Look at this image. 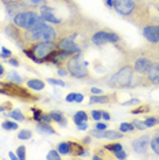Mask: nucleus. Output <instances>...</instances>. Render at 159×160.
<instances>
[{
  "mask_svg": "<svg viewBox=\"0 0 159 160\" xmlns=\"http://www.w3.org/2000/svg\"><path fill=\"white\" fill-rule=\"evenodd\" d=\"M28 88L33 90H43L45 88V83L41 79H29L28 81Z\"/></svg>",
  "mask_w": 159,
  "mask_h": 160,
  "instance_id": "nucleus-18",
  "label": "nucleus"
},
{
  "mask_svg": "<svg viewBox=\"0 0 159 160\" xmlns=\"http://www.w3.org/2000/svg\"><path fill=\"white\" fill-rule=\"evenodd\" d=\"M75 99V93H69L67 96H66V101L67 103H71V101H74Z\"/></svg>",
  "mask_w": 159,
  "mask_h": 160,
  "instance_id": "nucleus-42",
  "label": "nucleus"
},
{
  "mask_svg": "<svg viewBox=\"0 0 159 160\" xmlns=\"http://www.w3.org/2000/svg\"><path fill=\"white\" fill-rule=\"evenodd\" d=\"M58 74L59 75H62V77H64V75H69V71L66 70V68H58Z\"/></svg>",
  "mask_w": 159,
  "mask_h": 160,
  "instance_id": "nucleus-43",
  "label": "nucleus"
},
{
  "mask_svg": "<svg viewBox=\"0 0 159 160\" xmlns=\"http://www.w3.org/2000/svg\"><path fill=\"white\" fill-rule=\"evenodd\" d=\"M96 129H97V130H104V129H107V125H106V123H100V122H97Z\"/></svg>",
  "mask_w": 159,
  "mask_h": 160,
  "instance_id": "nucleus-46",
  "label": "nucleus"
},
{
  "mask_svg": "<svg viewBox=\"0 0 159 160\" xmlns=\"http://www.w3.org/2000/svg\"><path fill=\"white\" fill-rule=\"evenodd\" d=\"M107 6L113 7V6H114V2H113V0H107Z\"/></svg>",
  "mask_w": 159,
  "mask_h": 160,
  "instance_id": "nucleus-53",
  "label": "nucleus"
},
{
  "mask_svg": "<svg viewBox=\"0 0 159 160\" xmlns=\"http://www.w3.org/2000/svg\"><path fill=\"white\" fill-rule=\"evenodd\" d=\"M0 93L14 96V97H17V99L23 100V101H34L38 99L37 96H33L29 90H26L19 85H17L15 82H0Z\"/></svg>",
  "mask_w": 159,
  "mask_h": 160,
  "instance_id": "nucleus-4",
  "label": "nucleus"
},
{
  "mask_svg": "<svg viewBox=\"0 0 159 160\" xmlns=\"http://www.w3.org/2000/svg\"><path fill=\"white\" fill-rule=\"evenodd\" d=\"M89 103L91 104H96V103H111V96L110 94H107V96H102V93L100 94H95V96H91V99H89Z\"/></svg>",
  "mask_w": 159,
  "mask_h": 160,
  "instance_id": "nucleus-15",
  "label": "nucleus"
},
{
  "mask_svg": "<svg viewBox=\"0 0 159 160\" xmlns=\"http://www.w3.org/2000/svg\"><path fill=\"white\" fill-rule=\"evenodd\" d=\"M32 136H33V134H32L30 130H22V132L18 133V138H19V140H30Z\"/></svg>",
  "mask_w": 159,
  "mask_h": 160,
  "instance_id": "nucleus-28",
  "label": "nucleus"
},
{
  "mask_svg": "<svg viewBox=\"0 0 159 160\" xmlns=\"http://www.w3.org/2000/svg\"><path fill=\"white\" fill-rule=\"evenodd\" d=\"M114 8L119 15L128 18L132 23L139 28H144L152 23V15L148 8L139 0H113Z\"/></svg>",
  "mask_w": 159,
  "mask_h": 160,
  "instance_id": "nucleus-1",
  "label": "nucleus"
},
{
  "mask_svg": "<svg viewBox=\"0 0 159 160\" xmlns=\"http://www.w3.org/2000/svg\"><path fill=\"white\" fill-rule=\"evenodd\" d=\"M70 147H71V152H70V153H73L74 156H82V155L86 153L84 147H82L80 142H74V141H71Z\"/></svg>",
  "mask_w": 159,
  "mask_h": 160,
  "instance_id": "nucleus-16",
  "label": "nucleus"
},
{
  "mask_svg": "<svg viewBox=\"0 0 159 160\" xmlns=\"http://www.w3.org/2000/svg\"><path fill=\"white\" fill-rule=\"evenodd\" d=\"M37 129H38V132H41V133H45V134H55V129L49 125V123H47V122H38L37 123Z\"/></svg>",
  "mask_w": 159,
  "mask_h": 160,
  "instance_id": "nucleus-17",
  "label": "nucleus"
},
{
  "mask_svg": "<svg viewBox=\"0 0 159 160\" xmlns=\"http://www.w3.org/2000/svg\"><path fill=\"white\" fill-rule=\"evenodd\" d=\"M143 36L146 37V40L151 44H158L159 42V33H158V28L156 25H147L143 28Z\"/></svg>",
  "mask_w": 159,
  "mask_h": 160,
  "instance_id": "nucleus-11",
  "label": "nucleus"
},
{
  "mask_svg": "<svg viewBox=\"0 0 159 160\" xmlns=\"http://www.w3.org/2000/svg\"><path fill=\"white\" fill-rule=\"evenodd\" d=\"M150 140H151V137L148 136V134H146V136H141L140 138L135 140V141H133V144H132L133 151L137 152V153H146L147 148H148V144H150Z\"/></svg>",
  "mask_w": 159,
  "mask_h": 160,
  "instance_id": "nucleus-12",
  "label": "nucleus"
},
{
  "mask_svg": "<svg viewBox=\"0 0 159 160\" xmlns=\"http://www.w3.org/2000/svg\"><path fill=\"white\" fill-rule=\"evenodd\" d=\"M8 116L10 118H14L15 121H19V122H22V121H25V116L22 115V112L21 111H18V110H14V111H11L8 114Z\"/></svg>",
  "mask_w": 159,
  "mask_h": 160,
  "instance_id": "nucleus-24",
  "label": "nucleus"
},
{
  "mask_svg": "<svg viewBox=\"0 0 159 160\" xmlns=\"http://www.w3.org/2000/svg\"><path fill=\"white\" fill-rule=\"evenodd\" d=\"M32 111H33V114H34V116H33V119L34 121H37V122H41V111L40 110H37V108H32Z\"/></svg>",
  "mask_w": 159,
  "mask_h": 160,
  "instance_id": "nucleus-36",
  "label": "nucleus"
},
{
  "mask_svg": "<svg viewBox=\"0 0 159 160\" xmlns=\"http://www.w3.org/2000/svg\"><path fill=\"white\" fill-rule=\"evenodd\" d=\"M8 63L11 64V66H15V67L19 66V60H18L17 58H10V59H8Z\"/></svg>",
  "mask_w": 159,
  "mask_h": 160,
  "instance_id": "nucleus-40",
  "label": "nucleus"
},
{
  "mask_svg": "<svg viewBox=\"0 0 159 160\" xmlns=\"http://www.w3.org/2000/svg\"><path fill=\"white\" fill-rule=\"evenodd\" d=\"M89 142H91V136H89V137H85V138H84V144H89Z\"/></svg>",
  "mask_w": 159,
  "mask_h": 160,
  "instance_id": "nucleus-51",
  "label": "nucleus"
},
{
  "mask_svg": "<svg viewBox=\"0 0 159 160\" xmlns=\"http://www.w3.org/2000/svg\"><path fill=\"white\" fill-rule=\"evenodd\" d=\"M73 121H74L75 125H80V123H82V122H86V121H88V115H86V112H84V111H78L77 114L74 115Z\"/></svg>",
  "mask_w": 159,
  "mask_h": 160,
  "instance_id": "nucleus-21",
  "label": "nucleus"
},
{
  "mask_svg": "<svg viewBox=\"0 0 159 160\" xmlns=\"http://www.w3.org/2000/svg\"><path fill=\"white\" fill-rule=\"evenodd\" d=\"M8 156H10V159H14V160H15V159H18V155L13 153V152H10V153H8Z\"/></svg>",
  "mask_w": 159,
  "mask_h": 160,
  "instance_id": "nucleus-50",
  "label": "nucleus"
},
{
  "mask_svg": "<svg viewBox=\"0 0 159 160\" xmlns=\"http://www.w3.org/2000/svg\"><path fill=\"white\" fill-rule=\"evenodd\" d=\"M135 68H133L132 64H126L122 68L113 74V77H110L108 79V86L111 88H131V86H136L135 85Z\"/></svg>",
  "mask_w": 159,
  "mask_h": 160,
  "instance_id": "nucleus-2",
  "label": "nucleus"
},
{
  "mask_svg": "<svg viewBox=\"0 0 159 160\" xmlns=\"http://www.w3.org/2000/svg\"><path fill=\"white\" fill-rule=\"evenodd\" d=\"M8 79H10L11 82H15V83H21V82L23 81V79L21 78L19 75H18V72H15V71L10 72V74H8Z\"/></svg>",
  "mask_w": 159,
  "mask_h": 160,
  "instance_id": "nucleus-29",
  "label": "nucleus"
},
{
  "mask_svg": "<svg viewBox=\"0 0 159 160\" xmlns=\"http://www.w3.org/2000/svg\"><path fill=\"white\" fill-rule=\"evenodd\" d=\"M119 130H121L122 133L133 132V130H135V126H133V123H121V126H119Z\"/></svg>",
  "mask_w": 159,
  "mask_h": 160,
  "instance_id": "nucleus-26",
  "label": "nucleus"
},
{
  "mask_svg": "<svg viewBox=\"0 0 159 160\" xmlns=\"http://www.w3.org/2000/svg\"><path fill=\"white\" fill-rule=\"evenodd\" d=\"M6 72V70H4V67H3V64H0V75H3Z\"/></svg>",
  "mask_w": 159,
  "mask_h": 160,
  "instance_id": "nucleus-52",
  "label": "nucleus"
},
{
  "mask_svg": "<svg viewBox=\"0 0 159 160\" xmlns=\"http://www.w3.org/2000/svg\"><path fill=\"white\" fill-rule=\"evenodd\" d=\"M58 152L60 155H67L71 152V147H70V142H60L58 145Z\"/></svg>",
  "mask_w": 159,
  "mask_h": 160,
  "instance_id": "nucleus-22",
  "label": "nucleus"
},
{
  "mask_svg": "<svg viewBox=\"0 0 159 160\" xmlns=\"http://www.w3.org/2000/svg\"><path fill=\"white\" fill-rule=\"evenodd\" d=\"M51 118H52V121H55V122H58L60 126H66V118H64V115L62 114V112H59V111H54V112H51Z\"/></svg>",
  "mask_w": 159,
  "mask_h": 160,
  "instance_id": "nucleus-19",
  "label": "nucleus"
},
{
  "mask_svg": "<svg viewBox=\"0 0 159 160\" xmlns=\"http://www.w3.org/2000/svg\"><path fill=\"white\" fill-rule=\"evenodd\" d=\"M11 51H10L8 48H6V47H3L2 48V52H0V58H2V59H10V58H11Z\"/></svg>",
  "mask_w": 159,
  "mask_h": 160,
  "instance_id": "nucleus-33",
  "label": "nucleus"
},
{
  "mask_svg": "<svg viewBox=\"0 0 159 160\" xmlns=\"http://www.w3.org/2000/svg\"><path fill=\"white\" fill-rule=\"evenodd\" d=\"M41 22H44L41 15L36 11H32V10H25V11L17 14L13 18V23L17 25L18 28L23 29V30H29V29L34 28L36 25H38Z\"/></svg>",
  "mask_w": 159,
  "mask_h": 160,
  "instance_id": "nucleus-3",
  "label": "nucleus"
},
{
  "mask_svg": "<svg viewBox=\"0 0 159 160\" xmlns=\"http://www.w3.org/2000/svg\"><path fill=\"white\" fill-rule=\"evenodd\" d=\"M91 137H96V138H121L122 136H124V133L122 132H115V130H92L91 134H89Z\"/></svg>",
  "mask_w": 159,
  "mask_h": 160,
  "instance_id": "nucleus-13",
  "label": "nucleus"
},
{
  "mask_svg": "<svg viewBox=\"0 0 159 160\" xmlns=\"http://www.w3.org/2000/svg\"><path fill=\"white\" fill-rule=\"evenodd\" d=\"M6 108H7V107H3V105H0V112H4Z\"/></svg>",
  "mask_w": 159,
  "mask_h": 160,
  "instance_id": "nucleus-54",
  "label": "nucleus"
},
{
  "mask_svg": "<svg viewBox=\"0 0 159 160\" xmlns=\"http://www.w3.org/2000/svg\"><path fill=\"white\" fill-rule=\"evenodd\" d=\"M156 51H144L143 53H137L136 58H133V68L137 71L140 75H144L148 71L150 66L155 60H158V53Z\"/></svg>",
  "mask_w": 159,
  "mask_h": 160,
  "instance_id": "nucleus-6",
  "label": "nucleus"
},
{
  "mask_svg": "<svg viewBox=\"0 0 159 160\" xmlns=\"http://www.w3.org/2000/svg\"><path fill=\"white\" fill-rule=\"evenodd\" d=\"M82 100H84V96L81 93H75V99H74L75 103H81Z\"/></svg>",
  "mask_w": 159,
  "mask_h": 160,
  "instance_id": "nucleus-44",
  "label": "nucleus"
},
{
  "mask_svg": "<svg viewBox=\"0 0 159 160\" xmlns=\"http://www.w3.org/2000/svg\"><path fill=\"white\" fill-rule=\"evenodd\" d=\"M144 123H146L147 127H152V126H155V125H158V123H159V119L156 118V116H150V118H146Z\"/></svg>",
  "mask_w": 159,
  "mask_h": 160,
  "instance_id": "nucleus-27",
  "label": "nucleus"
},
{
  "mask_svg": "<svg viewBox=\"0 0 159 160\" xmlns=\"http://www.w3.org/2000/svg\"><path fill=\"white\" fill-rule=\"evenodd\" d=\"M133 126H135V129H139V130H146L147 129L146 123L139 121V119H135V121H133Z\"/></svg>",
  "mask_w": 159,
  "mask_h": 160,
  "instance_id": "nucleus-34",
  "label": "nucleus"
},
{
  "mask_svg": "<svg viewBox=\"0 0 159 160\" xmlns=\"http://www.w3.org/2000/svg\"><path fill=\"white\" fill-rule=\"evenodd\" d=\"M23 4H26L28 7H40L43 4H45L47 0H22Z\"/></svg>",
  "mask_w": 159,
  "mask_h": 160,
  "instance_id": "nucleus-23",
  "label": "nucleus"
},
{
  "mask_svg": "<svg viewBox=\"0 0 159 160\" xmlns=\"http://www.w3.org/2000/svg\"><path fill=\"white\" fill-rule=\"evenodd\" d=\"M22 0H2V3H4L6 6H10V4H15V3H21Z\"/></svg>",
  "mask_w": 159,
  "mask_h": 160,
  "instance_id": "nucleus-41",
  "label": "nucleus"
},
{
  "mask_svg": "<svg viewBox=\"0 0 159 160\" xmlns=\"http://www.w3.org/2000/svg\"><path fill=\"white\" fill-rule=\"evenodd\" d=\"M91 115H92V118L95 119V121H100V119H102V111L93 110V111L91 112Z\"/></svg>",
  "mask_w": 159,
  "mask_h": 160,
  "instance_id": "nucleus-37",
  "label": "nucleus"
},
{
  "mask_svg": "<svg viewBox=\"0 0 159 160\" xmlns=\"http://www.w3.org/2000/svg\"><path fill=\"white\" fill-rule=\"evenodd\" d=\"M56 49H60V51H67V52H71V53H80L81 52V48L80 45L75 44L74 41V34L73 36H64V37H60L59 40L56 41Z\"/></svg>",
  "mask_w": 159,
  "mask_h": 160,
  "instance_id": "nucleus-10",
  "label": "nucleus"
},
{
  "mask_svg": "<svg viewBox=\"0 0 159 160\" xmlns=\"http://www.w3.org/2000/svg\"><path fill=\"white\" fill-rule=\"evenodd\" d=\"M7 8H6V12H7V15H8L10 18H13L17 15V14H19V12H22L25 11V10H28L29 7L26 4H23L22 2L21 3H15V4H10V6H6Z\"/></svg>",
  "mask_w": 159,
  "mask_h": 160,
  "instance_id": "nucleus-14",
  "label": "nucleus"
},
{
  "mask_svg": "<svg viewBox=\"0 0 159 160\" xmlns=\"http://www.w3.org/2000/svg\"><path fill=\"white\" fill-rule=\"evenodd\" d=\"M93 45H104L107 42H118L119 41V36L111 32H104V30H99L96 33H93L92 38H91Z\"/></svg>",
  "mask_w": 159,
  "mask_h": 160,
  "instance_id": "nucleus-9",
  "label": "nucleus"
},
{
  "mask_svg": "<svg viewBox=\"0 0 159 160\" xmlns=\"http://www.w3.org/2000/svg\"><path fill=\"white\" fill-rule=\"evenodd\" d=\"M146 83L159 85V60H155L144 75L139 74V77H136V86L146 85Z\"/></svg>",
  "mask_w": 159,
  "mask_h": 160,
  "instance_id": "nucleus-8",
  "label": "nucleus"
},
{
  "mask_svg": "<svg viewBox=\"0 0 159 160\" xmlns=\"http://www.w3.org/2000/svg\"><path fill=\"white\" fill-rule=\"evenodd\" d=\"M26 48L32 49V52H33L34 56L37 58L38 63H44V62L56 51V42L40 41V42H34V44H32L30 47H26Z\"/></svg>",
  "mask_w": 159,
  "mask_h": 160,
  "instance_id": "nucleus-7",
  "label": "nucleus"
},
{
  "mask_svg": "<svg viewBox=\"0 0 159 160\" xmlns=\"http://www.w3.org/2000/svg\"><path fill=\"white\" fill-rule=\"evenodd\" d=\"M140 101L137 100V99H132V100H129V101H126V103H124V105H133V104H139Z\"/></svg>",
  "mask_w": 159,
  "mask_h": 160,
  "instance_id": "nucleus-45",
  "label": "nucleus"
},
{
  "mask_svg": "<svg viewBox=\"0 0 159 160\" xmlns=\"http://www.w3.org/2000/svg\"><path fill=\"white\" fill-rule=\"evenodd\" d=\"M2 127L4 130H15V129H18V125L15 122H11V121H4L2 123Z\"/></svg>",
  "mask_w": 159,
  "mask_h": 160,
  "instance_id": "nucleus-25",
  "label": "nucleus"
},
{
  "mask_svg": "<svg viewBox=\"0 0 159 160\" xmlns=\"http://www.w3.org/2000/svg\"><path fill=\"white\" fill-rule=\"evenodd\" d=\"M115 158H117V159H126V156H128V155H126V152L124 151V149H121V151H118V152H115Z\"/></svg>",
  "mask_w": 159,
  "mask_h": 160,
  "instance_id": "nucleus-39",
  "label": "nucleus"
},
{
  "mask_svg": "<svg viewBox=\"0 0 159 160\" xmlns=\"http://www.w3.org/2000/svg\"><path fill=\"white\" fill-rule=\"evenodd\" d=\"M66 70L69 74L75 78H86L88 77V63L82 60L81 53H75L69 58L66 62Z\"/></svg>",
  "mask_w": 159,
  "mask_h": 160,
  "instance_id": "nucleus-5",
  "label": "nucleus"
},
{
  "mask_svg": "<svg viewBox=\"0 0 159 160\" xmlns=\"http://www.w3.org/2000/svg\"><path fill=\"white\" fill-rule=\"evenodd\" d=\"M77 127H78V130H86L88 129V125H86L85 122H82V123H80V125H77Z\"/></svg>",
  "mask_w": 159,
  "mask_h": 160,
  "instance_id": "nucleus-48",
  "label": "nucleus"
},
{
  "mask_svg": "<svg viewBox=\"0 0 159 160\" xmlns=\"http://www.w3.org/2000/svg\"><path fill=\"white\" fill-rule=\"evenodd\" d=\"M47 82L52 83V85H56V86H66V83H64L63 81H60V79H55V78H48L47 79Z\"/></svg>",
  "mask_w": 159,
  "mask_h": 160,
  "instance_id": "nucleus-35",
  "label": "nucleus"
},
{
  "mask_svg": "<svg viewBox=\"0 0 159 160\" xmlns=\"http://www.w3.org/2000/svg\"><path fill=\"white\" fill-rule=\"evenodd\" d=\"M91 92H92L93 94H100V93H102V89H99V88H92Z\"/></svg>",
  "mask_w": 159,
  "mask_h": 160,
  "instance_id": "nucleus-49",
  "label": "nucleus"
},
{
  "mask_svg": "<svg viewBox=\"0 0 159 160\" xmlns=\"http://www.w3.org/2000/svg\"><path fill=\"white\" fill-rule=\"evenodd\" d=\"M150 145H151V149H152L155 153L159 155V132L155 133L154 137L150 140Z\"/></svg>",
  "mask_w": 159,
  "mask_h": 160,
  "instance_id": "nucleus-20",
  "label": "nucleus"
},
{
  "mask_svg": "<svg viewBox=\"0 0 159 160\" xmlns=\"http://www.w3.org/2000/svg\"><path fill=\"white\" fill-rule=\"evenodd\" d=\"M17 155H18V159L23 160L25 158H26V148H25L23 145L18 147V149H17Z\"/></svg>",
  "mask_w": 159,
  "mask_h": 160,
  "instance_id": "nucleus-32",
  "label": "nucleus"
},
{
  "mask_svg": "<svg viewBox=\"0 0 159 160\" xmlns=\"http://www.w3.org/2000/svg\"><path fill=\"white\" fill-rule=\"evenodd\" d=\"M102 118L104 119V121H110V114H108L107 111H102Z\"/></svg>",
  "mask_w": 159,
  "mask_h": 160,
  "instance_id": "nucleus-47",
  "label": "nucleus"
},
{
  "mask_svg": "<svg viewBox=\"0 0 159 160\" xmlns=\"http://www.w3.org/2000/svg\"><path fill=\"white\" fill-rule=\"evenodd\" d=\"M106 149H108L110 152L115 153V152L121 151V149H122V145H121V144H108V145H106Z\"/></svg>",
  "mask_w": 159,
  "mask_h": 160,
  "instance_id": "nucleus-31",
  "label": "nucleus"
},
{
  "mask_svg": "<svg viewBox=\"0 0 159 160\" xmlns=\"http://www.w3.org/2000/svg\"><path fill=\"white\" fill-rule=\"evenodd\" d=\"M150 108L147 105H141V108H137V110H132V114H141V112H147Z\"/></svg>",
  "mask_w": 159,
  "mask_h": 160,
  "instance_id": "nucleus-38",
  "label": "nucleus"
},
{
  "mask_svg": "<svg viewBox=\"0 0 159 160\" xmlns=\"http://www.w3.org/2000/svg\"><path fill=\"white\" fill-rule=\"evenodd\" d=\"M47 159H48V160H59L60 159V153L58 151H55V149H52V151L48 152Z\"/></svg>",
  "mask_w": 159,
  "mask_h": 160,
  "instance_id": "nucleus-30",
  "label": "nucleus"
}]
</instances>
